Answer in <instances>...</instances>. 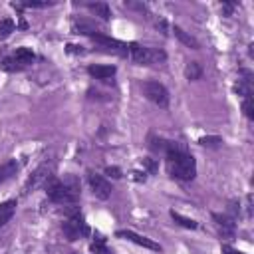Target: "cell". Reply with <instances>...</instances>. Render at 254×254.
<instances>
[{"label": "cell", "mask_w": 254, "mask_h": 254, "mask_svg": "<svg viewBox=\"0 0 254 254\" xmlns=\"http://www.w3.org/2000/svg\"><path fill=\"white\" fill-rule=\"evenodd\" d=\"M167 165L171 177L179 181H192L196 177V161L194 157L177 141H169L167 145Z\"/></svg>", "instance_id": "6da1fadb"}, {"label": "cell", "mask_w": 254, "mask_h": 254, "mask_svg": "<svg viewBox=\"0 0 254 254\" xmlns=\"http://www.w3.org/2000/svg\"><path fill=\"white\" fill-rule=\"evenodd\" d=\"M44 187H46L48 198L52 202H58V204H75L79 200L81 187H79V181L73 175H65L62 181L50 177Z\"/></svg>", "instance_id": "7a4b0ae2"}, {"label": "cell", "mask_w": 254, "mask_h": 254, "mask_svg": "<svg viewBox=\"0 0 254 254\" xmlns=\"http://www.w3.org/2000/svg\"><path fill=\"white\" fill-rule=\"evenodd\" d=\"M129 60H133L139 65H153L167 60V54L157 48H147L141 44H129Z\"/></svg>", "instance_id": "3957f363"}, {"label": "cell", "mask_w": 254, "mask_h": 254, "mask_svg": "<svg viewBox=\"0 0 254 254\" xmlns=\"http://www.w3.org/2000/svg\"><path fill=\"white\" fill-rule=\"evenodd\" d=\"M34 60H36V56L30 48H18L12 56L4 58L2 65L6 71H20V69H26L28 65H32Z\"/></svg>", "instance_id": "277c9868"}, {"label": "cell", "mask_w": 254, "mask_h": 254, "mask_svg": "<svg viewBox=\"0 0 254 254\" xmlns=\"http://www.w3.org/2000/svg\"><path fill=\"white\" fill-rule=\"evenodd\" d=\"M141 91H143V95H145L151 103H155V105H159V107H163V109L169 107L171 95H169V89H167L163 83H159V81H145V83L141 85Z\"/></svg>", "instance_id": "5b68a950"}, {"label": "cell", "mask_w": 254, "mask_h": 254, "mask_svg": "<svg viewBox=\"0 0 254 254\" xmlns=\"http://www.w3.org/2000/svg\"><path fill=\"white\" fill-rule=\"evenodd\" d=\"M91 38H93V42H95L99 48H103V50H107V52H111V54H117V56H121V58H127V56H129V44H125V42L113 40V38L103 36V34H93Z\"/></svg>", "instance_id": "8992f818"}, {"label": "cell", "mask_w": 254, "mask_h": 254, "mask_svg": "<svg viewBox=\"0 0 254 254\" xmlns=\"http://www.w3.org/2000/svg\"><path fill=\"white\" fill-rule=\"evenodd\" d=\"M62 230H64V234L67 236V240H77L79 236H85V234H87V226H85L83 218H81L77 212L71 214V216L64 222Z\"/></svg>", "instance_id": "52a82bcc"}, {"label": "cell", "mask_w": 254, "mask_h": 254, "mask_svg": "<svg viewBox=\"0 0 254 254\" xmlns=\"http://www.w3.org/2000/svg\"><path fill=\"white\" fill-rule=\"evenodd\" d=\"M87 181H89V187H91V190H93V194H95L97 198L107 200V198L111 196V185H109V181H107L105 177H101V175L89 171V173H87Z\"/></svg>", "instance_id": "ba28073f"}, {"label": "cell", "mask_w": 254, "mask_h": 254, "mask_svg": "<svg viewBox=\"0 0 254 254\" xmlns=\"http://www.w3.org/2000/svg\"><path fill=\"white\" fill-rule=\"evenodd\" d=\"M212 218H214L216 228H218V232H220L222 238H234V234H236V222H234V216L214 212Z\"/></svg>", "instance_id": "9c48e42d"}, {"label": "cell", "mask_w": 254, "mask_h": 254, "mask_svg": "<svg viewBox=\"0 0 254 254\" xmlns=\"http://www.w3.org/2000/svg\"><path fill=\"white\" fill-rule=\"evenodd\" d=\"M52 171H50V167H48V163H44V165H40L34 173H32V177L26 181V187H24V190L26 192H30V190H36L38 187H42V185H46V181L52 177L50 175Z\"/></svg>", "instance_id": "30bf717a"}, {"label": "cell", "mask_w": 254, "mask_h": 254, "mask_svg": "<svg viewBox=\"0 0 254 254\" xmlns=\"http://www.w3.org/2000/svg\"><path fill=\"white\" fill-rule=\"evenodd\" d=\"M117 236H119V238H125V240H131V242H135V244H139V246H143V248H147V250L161 252V246H159L155 240H151V238H147V236H141V234H137V232H133V230H117Z\"/></svg>", "instance_id": "8fae6325"}, {"label": "cell", "mask_w": 254, "mask_h": 254, "mask_svg": "<svg viewBox=\"0 0 254 254\" xmlns=\"http://www.w3.org/2000/svg\"><path fill=\"white\" fill-rule=\"evenodd\" d=\"M87 71H89V75H93L95 79H109V77L115 75L117 67H115V65H99V64H95V65H89Z\"/></svg>", "instance_id": "7c38bea8"}, {"label": "cell", "mask_w": 254, "mask_h": 254, "mask_svg": "<svg viewBox=\"0 0 254 254\" xmlns=\"http://www.w3.org/2000/svg\"><path fill=\"white\" fill-rule=\"evenodd\" d=\"M16 173H18V163H16L14 159L2 163V165H0V185H4L6 181H10Z\"/></svg>", "instance_id": "4fadbf2b"}, {"label": "cell", "mask_w": 254, "mask_h": 254, "mask_svg": "<svg viewBox=\"0 0 254 254\" xmlns=\"http://www.w3.org/2000/svg\"><path fill=\"white\" fill-rule=\"evenodd\" d=\"M173 32H175V36L185 44V46H189V48H192V50H198L200 48V44H198V40L196 38H192L190 34H187L183 28H179V26H175L173 28Z\"/></svg>", "instance_id": "5bb4252c"}, {"label": "cell", "mask_w": 254, "mask_h": 254, "mask_svg": "<svg viewBox=\"0 0 254 254\" xmlns=\"http://www.w3.org/2000/svg\"><path fill=\"white\" fill-rule=\"evenodd\" d=\"M14 210H16V200H8L4 204H0V228L12 220L14 216Z\"/></svg>", "instance_id": "9a60e30c"}, {"label": "cell", "mask_w": 254, "mask_h": 254, "mask_svg": "<svg viewBox=\"0 0 254 254\" xmlns=\"http://www.w3.org/2000/svg\"><path fill=\"white\" fill-rule=\"evenodd\" d=\"M87 8H89V12H93L95 16H99L101 20H109L111 18V10H109V6L105 2H89Z\"/></svg>", "instance_id": "2e32d148"}, {"label": "cell", "mask_w": 254, "mask_h": 254, "mask_svg": "<svg viewBox=\"0 0 254 254\" xmlns=\"http://www.w3.org/2000/svg\"><path fill=\"white\" fill-rule=\"evenodd\" d=\"M171 216H173V220L175 222H179L181 226H185V228H190V230H194L198 224H196V220H192V218H187V216H183V214H179V212H175V210H171Z\"/></svg>", "instance_id": "e0dca14e"}, {"label": "cell", "mask_w": 254, "mask_h": 254, "mask_svg": "<svg viewBox=\"0 0 254 254\" xmlns=\"http://www.w3.org/2000/svg\"><path fill=\"white\" fill-rule=\"evenodd\" d=\"M185 75H187L189 79H200V75H202L200 64H198V62H190V64L187 65V69H185Z\"/></svg>", "instance_id": "ac0fdd59"}, {"label": "cell", "mask_w": 254, "mask_h": 254, "mask_svg": "<svg viewBox=\"0 0 254 254\" xmlns=\"http://www.w3.org/2000/svg\"><path fill=\"white\" fill-rule=\"evenodd\" d=\"M12 32H14V22H12L10 18H4V20L0 22V40H6Z\"/></svg>", "instance_id": "d6986e66"}, {"label": "cell", "mask_w": 254, "mask_h": 254, "mask_svg": "<svg viewBox=\"0 0 254 254\" xmlns=\"http://www.w3.org/2000/svg\"><path fill=\"white\" fill-rule=\"evenodd\" d=\"M151 149L153 151H161V153H165L167 151V145H169V141H165V139H157V137H153L151 135Z\"/></svg>", "instance_id": "ffe728a7"}, {"label": "cell", "mask_w": 254, "mask_h": 254, "mask_svg": "<svg viewBox=\"0 0 254 254\" xmlns=\"http://www.w3.org/2000/svg\"><path fill=\"white\" fill-rule=\"evenodd\" d=\"M198 143H200V145H204V147H218V145L222 143V139H220V137H216V135H214V137H200V139H198Z\"/></svg>", "instance_id": "44dd1931"}, {"label": "cell", "mask_w": 254, "mask_h": 254, "mask_svg": "<svg viewBox=\"0 0 254 254\" xmlns=\"http://www.w3.org/2000/svg\"><path fill=\"white\" fill-rule=\"evenodd\" d=\"M242 109H244V113H246V117H248V119H252V117H254L252 97H244V101H242Z\"/></svg>", "instance_id": "7402d4cb"}, {"label": "cell", "mask_w": 254, "mask_h": 254, "mask_svg": "<svg viewBox=\"0 0 254 254\" xmlns=\"http://www.w3.org/2000/svg\"><path fill=\"white\" fill-rule=\"evenodd\" d=\"M105 175H109V177H113V179H119V177H121V169H119V167H107V169H105Z\"/></svg>", "instance_id": "603a6c76"}, {"label": "cell", "mask_w": 254, "mask_h": 254, "mask_svg": "<svg viewBox=\"0 0 254 254\" xmlns=\"http://www.w3.org/2000/svg\"><path fill=\"white\" fill-rule=\"evenodd\" d=\"M24 6H28V8H46V6H52V2H26Z\"/></svg>", "instance_id": "cb8c5ba5"}, {"label": "cell", "mask_w": 254, "mask_h": 254, "mask_svg": "<svg viewBox=\"0 0 254 254\" xmlns=\"http://www.w3.org/2000/svg\"><path fill=\"white\" fill-rule=\"evenodd\" d=\"M222 254H244L240 250H234L232 246H222Z\"/></svg>", "instance_id": "d4e9b609"}]
</instances>
